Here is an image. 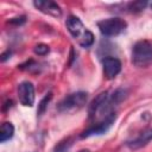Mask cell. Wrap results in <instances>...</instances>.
Here are the masks:
<instances>
[{
	"label": "cell",
	"instance_id": "cell-1",
	"mask_svg": "<svg viewBox=\"0 0 152 152\" xmlns=\"http://www.w3.org/2000/svg\"><path fill=\"white\" fill-rule=\"evenodd\" d=\"M66 28L69 31V33L74 37V39L77 40V43L82 46V48H89L93 45L94 43V34L87 30L83 25V23L81 21V19L76 15H70L68 17L66 21H65Z\"/></svg>",
	"mask_w": 152,
	"mask_h": 152
},
{
	"label": "cell",
	"instance_id": "cell-2",
	"mask_svg": "<svg viewBox=\"0 0 152 152\" xmlns=\"http://www.w3.org/2000/svg\"><path fill=\"white\" fill-rule=\"evenodd\" d=\"M132 63L139 68L152 63V42L139 40L134 44L132 49Z\"/></svg>",
	"mask_w": 152,
	"mask_h": 152
},
{
	"label": "cell",
	"instance_id": "cell-3",
	"mask_svg": "<svg viewBox=\"0 0 152 152\" xmlns=\"http://www.w3.org/2000/svg\"><path fill=\"white\" fill-rule=\"evenodd\" d=\"M88 99V94L86 91H76L65 96L57 106V109L61 113H72L75 110L81 109Z\"/></svg>",
	"mask_w": 152,
	"mask_h": 152
},
{
	"label": "cell",
	"instance_id": "cell-4",
	"mask_svg": "<svg viewBox=\"0 0 152 152\" xmlns=\"http://www.w3.org/2000/svg\"><path fill=\"white\" fill-rule=\"evenodd\" d=\"M97 27L103 36L114 37L122 33L126 30L127 23L121 18L114 17V18H107V19L100 20L97 23Z\"/></svg>",
	"mask_w": 152,
	"mask_h": 152
},
{
	"label": "cell",
	"instance_id": "cell-5",
	"mask_svg": "<svg viewBox=\"0 0 152 152\" xmlns=\"http://www.w3.org/2000/svg\"><path fill=\"white\" fill-rule=\"evenodd\" d=\"M115 119H116V114H115V113L110 114V115L107 116L106 119L99 121V122L95 124L94 126H91V127H89L88 129H86V131L81 134V138H89V137H93V135H100V134L106 133V132L110 128V126L114 124Z\"/></svg>",
	"mask_w": 152,
	"mask_h": 152
},
{
	"label": "cell",
	"instance_id": "cell-6",
	"mask_svg": "<svg viewBox=\"0 0 152 152\" xmlns=\"http://www.w3.org/2000/svg\"><path fill=\"white\" fill-rule=\"evenodd\" d=\"M19 102L25 107H32L34 103V87L31 82L24 81L18 86Z\"/></svg>",
	"mask_w": 152,
	"mask_h": 152
},
{
	"label": "cell",
	"instance_id": "cell-7",
	"mask_svg": "<svg viewBox=\"0 0 152 152\" xmlns=\"http://www.w3.org/2000/svg\"><path fill=\"white\" fill-rule=\"evenodd\" d=\"M33 6L40 11L44 14L51 15L53 18H59L62 15V10L59 7V5L55 1H50V0H36L33 1Z\"/></svg>",
	"mask_w": 152,
	"mask_h": 152
},
{
	"label": "cell",
	"instance_id": "cell-8",
	"mask_svg": "<svg viewBox=\"0 0 152 152\" xmlns=\"http://www.w3.org/2000/svg\"><path fill=\"white\" fill-rule=\"evenodd\" d=\"M102 65H103V75L107 80L115 78L121 71V62L112 56L106 57L102 61Z\"/></svg>",
	"mask_w": 152,
	"mask_h": 152
},
{
	"label": "cell",
	"instance_id": "cell-9",
	"mask_svg": "<svg viewBox=\"0 0 152 152\" xmlns=\"http://www.w3.org/2000/svg\"><path fill=\"white\" fill-rule=\"evenodd\" d=\"M151 140H152V128H148V129L141 132V133H140L137 138H134L133 140L128 141L127 145H128V147L132 148V150H138V148L145 146V145H146L148 141H151Z\"/></svg>",
	"mask_w": 152,
	"mask_h": 152
},
{
	"label": "cell",
	"instance_id": "cell-10",
	"mask_svg": "<svg viewBox=\"0 0 152 152\" xmlns=\"http://www.w3.org/2000/svg\"><path fill=\"white\" fill-rule=\"evenodd\" d=\"M108 93L107 91H102L100 93L93 101L91 103L89 104V108H88V114H89V119H95L99 109L101 108V106L106 102V100L108 99Z\"/></svg>",
	"mask_w": 152,
	"mask_h": 152
},
{
	"label": "cell",
	"instance_id": "cell-11",
	"mask_svg": "<svg viewBox=\"0 0 152 152\" xmlns=\"http://www.w3.org/2000/svg\"><path fill=\"white\" fill-rule=\"evenodd\" d=\"M14 134V127L11 122H4L0 128V141L5 142L10 140Z\"/></svg>",
	"mask_w": 152,
	"mask_h": 152
},
{
	"label": "cell",
	"instance_id": "cell-12",
	"mask_svg": "<svg viewBox=\"0 0 152 152\" xmlns=\"http://www.w3.org/2000/svg\"><path fill=\"white\" fill-rule=\"evenodd\" d=\"M51 100H52V93H48V94L40 100V102L38 103V108H37V115H38V116H40V115L44 114V112L46 110L48 104L50 103Z\"/></svg>",
	"mask_w": 152,
	"mask_h": 152
},
{
	"label": "cell",
	"instance_id": "cell-13",
	"mask_svg": "<svg viewBox=\"0 0 152 152\" xmlns=\"http://www.w3.org/2000/svg\"><path fill=\"white\" fill-rule=\"evenodd\" d=\"M147 6V1H133V2H129L128 4V10L129 12H133V13H138V12H141L142 10H145V7Z\"/></svg>",
	"mask_w": 152,
	"mask_h": 152
},
{
	"label": "cell",
	"instance_id": "cell-14",
	"mask_svg": "<svg viewBox=\"0 0 152 152\" xmlns=\"http://www.w3.org/2000/svg\"><path fill=\"white\" fill-rule=\"evenodd\" d=\"M33 51H34V53L38 55V56H45V55L49 53L50 48H49V45L40 43V44H37V45L33 48Z\"/></svg>",
	"mask_w": 152,
	"mask_h": 152
},
{
	"label": "cell",
	"instance_id": "cell-15",
	"mask_svg": "<svg viewBox=\"0 0 152 152\" xmlns=\"http://www.w3.org/2000/svg\"><path fill=\"white\" fill-rule=\"evenodd\" d=\"M71 146V142H69V141H64V142H61L56 148H55V151L53 152H66L68 150H69V147Z\"/></svg>",
	"mask_w": 152,
	"mask_h": 152
},
{
	"label": "cell",
	"instance_id": "cell-16",
	"mask_svg": "<svg viewBox=\"0 0 152 152\" xmlns=\"http://www.w3.org/2000/svg\"><path fill=\"white\" fill-rule=\"evenodd\" d=\"M26 21V17L25 15H20V17H17V18H12L11 20H8L10 24H13V25H21Z\"/></svg>",
	"mask_w": 152,
	"mask_h": 152
},
{
	"label": "cell",
	"instance_id": "cell-17",
	"mask_svg": "<svg viewBox=\"0 0 152 152\" xmlns=\"http://www.w3.org/2000/svg\"><path fill=\"white\" fill-rule=\"evenodd\" d=\"M11 53H12V52H11L10 50H7L6 52H4V53L1 55V62H5L6 59H8V58H10V56H11Z\"/></svg>",
	"mask_w": 152,
	"mask_h": 152
},
{
	"label": "cell",
	"instance_id": "cell-18",
	"mask_svg": "<svg viewBox=\"0 0 152 152\" xmlns=\"http://www.w3.org/2000/svg\"><path fill=\"white\" fill-rule=\"evenodd\" d=\"M78 152H90L89 150H81V151H78Z\"/></svg>",
	"mask_w": 152,
	"mask_h": 152
}]
</instances>
